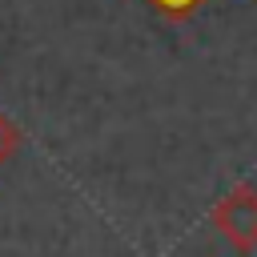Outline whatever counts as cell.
I'll return each instance as SVG.
<instances>
[{
  "mask_svg": "<svg viewBox=\"0 0 257 257\" xmlns=\"http://www.w3.org/2000/svg\"><path fill=\"white\" fill-rule=\"evenodd\" d=\"M20 149V124L12 120V116H4L0 112V169L12 161V153Z\"/></svg>",
  "mask_w": 257,
  "mask_h": 257,
  "instance_id": "cell-3",
  "label": "cell"
},
{
  "mask_svg": "<svg viewBox=\"0 0 257 257\" xmlns=\"http://www.w3.org/2000/svg\"><path fill=\"white\" fill-rule=\"evenodd\" d=\"M209 225L221 233V241L237 253V257H253L257 253V185H233L225 197H217V205L209 209Z\"/></svg>",
  "mask_w": 257,
  "mask_h": 257,
  "instance_id": "cell-1",
  "label": "cell"
},
{
  "mask_svg": "<svg viewBox=\"0 0 257 257\" xmlns=\"http://www.w3.org/2000/svg\"><path fill=\"white\" fill-rule=\"evenodd\" d=\"M161 20H173V24H185V20H193L201 8H205V0H145Z\"/></svg>",
  "mask_w": 257,
  "mask_h": 257,
  "instance_id": "cell-2",
  "label": "cell"
}]
</instances>
